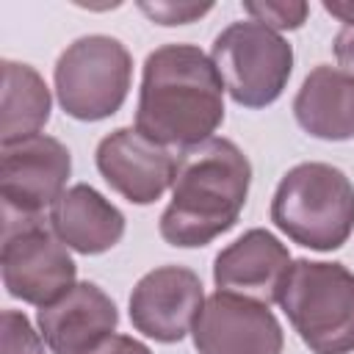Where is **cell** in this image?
I'll list each match as a JSON object with an SVG mask.
<instances>
[{
  "label": "cell",
  "mask_w": 354,
  "mask_h": 354,
  "mask_svg": "<svg viewBox=\"0 0 354 354\" xmlns=\"http://www.w3.org/2000/svg\"><path fill=\"white\" fill-rule=\"evenodd\" d=\"M299 127L321 141L354 138V77L340 66L318 64L293 97Z\"/></svg>",
  "instance_id": "obj_15"
},
{
  "label": "cell",
  "mask_w": 354,
  "mask_h": 354,
  "mask_svg": "<svg viewBox=\"0 0 354 354\" xmlns=\"http://www.w3.org/2000/svg\"><path fill=\"white\" fill-rule=\"evenodd\" d=\"M205 304V288L196 271L185 266H158L147 271L127 301L136 332L155 343H180L191 335Z\"/></svg>",
  "instance_id": "obj_10"
},
{
  "label": "cell",
  "mask_w": 354,
  "mask_h": 354,
  "mask_svg": "<svg viewBox=\"0 0 354 354\" xmlns=\"http://www.w3.org/2000/svg\"><path fill=\"white\" fill-rule=\"evenodd\" d=\"M102 180L130 205L158 202L174 183L177 155L136 127H116L100 138L94 152Z\"/></svg>",
  "instance_id": "obj_11"
},
{
  "label": "cell",
  "mask_w": 354,
  "mask_h": 354,
  "mask_svg": "<svg viewBox=\"0 0 354 354\" xmlns=\"http://www.w3.org/2000/svg\"><path fill=\"white\" fill-rule=\"evenodd\" d=\"M290 263L293 257L288 246L274 232L252 227L216 254L213 282L218 290H232L271 304L277 301V290Z\"/></svg>",
  "instance_id": "obj_13"
},
{
  "label": "cell",
  "mask_w": 354,
  "mask_h": 354,
  "mask_svg": "<svg viewBox=\"0 0 354 354\" xmlns=\"http://www.w3.org/2000/svg\"><path fill=\"white\" fill-rule=\"evenodd\" d=\"M86 354H152V348L141 340H136L133 335H119L113 332L111 337H105L100 346H94Z\"/></svg>",
  "instance_id": "obj_20"
},
{
  "label": "cell",
  "mask_w": 354,
  "mask_h": 354,
  "mask_svg": "<svg viewBox=\"0 0 354 354\" xmlns=\"http://www.w3.org/2000/svg\"><path fill=\"white\" fill-rule=\"evenodd\" d=\"M271 221L304 249L335 252L354 232V183L332 163H296L274 191Z\"/></svg>",
  "instance_id": "obj_3"
},
{
  "label": "cell",
  "mask_w": 354,
  "mask_h": 354,
  "mask_svg": "<svg viewBox=\"0 0 354 354\" xmlns=\"http://www.w3.org/2000/svg\"><path fill=\"white\" fill-rule=\"evenodd\" d=\"M243 11L249 19L271 28V30H299L307 22L310 6L304 0H246Z\"/></svg>",
  "instance_id": "obj_17"
},
{
  "label": "cell",
  "mask_w": 354,
  "mask_h": 354,
  "mask_svg": "<svg viewBox=\"0 0 354 354\" xmlns=\"http://www.w3.org/2000/svg\"><path fill=\"white\" fill-rule=\"evenodd\" d=\"M277 304L313 354L354 351V271L343 263L293 260Z\"/></svg>",
  "instance_id": "obj_4"
},
{
  "label": "cell",
  "mask_w": 354,
  "mask_h": 354,
  "mask_svg": "<svg viewBox=\"0 0 354 354\" xmlns=\"http://www.w3.org/2000/svg\"><path fill=\"white\" fill-rule=\"evenodd\" d=\"M72 174L69 149L44 133L0 144V199L3 221L44 218V207H53L66 191Z\"/></svg>",
  "instance_id": "obj_8"
},
{
  "label": "cell",
  "mask_w": 354,
  "mask_h": 354,
  "mask_svg": "<svg viewBox=\"0 0 354 354\" xmlns=\"http://www.w3.org/2000/svg\"><path fill=\"white\" fill-rule=\"evenodd\" d=\"M191 340L199 354H282L285 348V332L271 307L232 290L205 299Z\"/></svg>",
  "instance_id": "obj_9"
},
{
  "label": "cell",
  "mask_w": 354,
  "mask_h": 354,
  "mask_svg": "<svg viewBox=\"0 0 354 354\" xmlns=\"http://www.w3.org/2000/svg\"><path fill=\"white\" fill-rule=\"evenodd\" d=\"M224 124V80L196 44L155 47L141 69L136 130L163 147L191 149Z\"/></svg>",
  "instance_id": "obj_1"
},
{
  "label": "cell",
  "mask_w": 354,
  "mask_h": 354,
  "mask_svg": "<svg viewBox=\"0 0 354 354\" xmlns=\"http://www.w3.org/2000/svg\"><path fill=\"white\" fill-rule=\"evenodd\" d=\"M324 11L343 22V28H354V0H324Z\"/></svg>",
  "instance_id": "obj_22"
},
{
  "label": "cell",
  "mask_w": 354,
  "mask_h": 354,
  "mask_svg": "<svg viewBox=\"0 0 354 354\" xmlns=\"http://www.w3.org/2000/svg\"><path fill=\"white\" fill-rule=\"evenodd\" d=\"M50 227L66 249L77 254H102L124 238L127 218L94 185L75 183L50 207Z\"/></svg>",
  "instance_id": "obj_14"
},
{
  "label": "cell",
  "mask_w": 354,
  "mask_h": 354,
  "mask_svg": "<svg viewBox=\"0 0 354 354\" xmlns=\"http://www.w3.org/2000/svg\"><path fill=\"white\" fill-rule=\"evenodd\" d=\"M41 332L33 329L25 313L3 310L0 315V354H47Z\"/></svg>",
  "instance_id": "obj_18"
},
{
  "label": "cell",
  "mask_w": 354,
  "mask_h": 354,
  "mask_svg": "<svg viewBox=\"0 0 354 354\" xmlns=\"http://www.w3.org/2000/svg\"><path fill=\"white\" fill-rule=\"evenodd\" d=\"M136 6H138V11L147 14L152 22L166 25V28L196 22V19H202V17L213 8V3H188V0H177V3H174V0H155V3L138 0Z\"/></svg>",
  "instance_id": "obj_19"
},
{
  "label": "cell",
  "mask_w": 354,
  "mask_h": 354,
  "mask_svg": "<svg viewBox=\"0 0 354 354\" xmlns=\"http://www.w3.org/2000/svg\"><path fill=\"white\" fill-rule=\"evenodd\" d=\"M210 58L224 80V91L249 111L277 102L293 75V44L254 19L227 25L213 39Z\"/></svg>",
  "instance_id": "obj_6"
},
{
  "label": "cell",
  "mask_w": 354,
  "mask_h": 354,
  "mask_svg": "<svg viewBox=\"0 0 354 354\" xmlns=\"http://www.w3.org/2000/svg\"><path fill=\"white\" fill-rule=\"evenodd\" d=\"M0 274L6 293L33 307H47L77 285V266L44 218L3 221Z\"/></svg>",
  "instance_id": "obj_7"
},
{
  "label": "cell",
  "mask_w": 354,
  "mask_h": 354,
  "mask_svg": "<svg viewBox=\"0 0 354 354\" xmlns=\"http://www.w3.org/2000/svg\"><path fill=\"white\" fill-rule=\"evenodd\" d=\"M332 53L337 58V66L354 77V28H340L332 39Z\"/></svg>",
  "instance_id": "obj_21"
},
{
  "label": "cell",
  "mask_w": 354,
  "mask_h": 354,
  "mask_svg": "<svg viewBox=\"0 0 354 354\" xmlns=\"http://www.w3.org/2000/svg\"><path fill=\"white\" fill-rule=\"evenodd\" d=\"M252 163L230 138H210L183 149L171 183V199L158 218L169 246L199 249L230 232L246 205Z\"/></svg>",
  "instance_id": "obj_2"
},
{
  "label": "cell",
  "mask_w": 354,
  "mask_h": 354,
  "mask_svg": "<svg viewBox=\"0 0 354 354\" xmlns=\"http://www.w3.org/2000/svg\"><path fill=\"white\" fill-rule=\"evenodd\" d=\"M53 83L66 116L77 122H102L113 116L130 94L133 55L113 36H80L58 55Z\"/></svg>",
  "instance_id": "obj_5"
},
{
  "label": "cell",
  "mask_w": 354,
  "mask_h": 354,
  "mask_svg": "<svg viewBox=\"0 0 354 354\" xmlns=\"http://www.w3.org/2000/svg\"><path fill=\"white\" fill-rule=\"evenodd\" d=\"M36 326L50 354H86L119 326L113 299L94 282H77L58 301L39 307Z\"/></svg>",
  "instance_id": "obj_12"
},
{
  "label": "cell",
  "mask_w": 354,
  "mask_h": 354,
  "mask_svg": "<svg viewBox=\"0 0 354 354\" xmlns=\"http://www.w3.org/2000/svg\"><path fill=\"white\" fill-rule=\"evenodd\" d=\"M3 105H0V144H11L41 133L50 122L53 97L44 77L22 61L3 58Z\"/></svg>",
  "instance_id": "obj_16"
}]
</instances>
